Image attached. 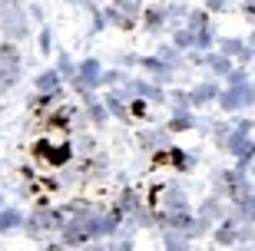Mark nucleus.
Masks as SVG:
<instances>
[{
  "mask_svg": "<svg viewBox=\"0 0 255 251\" xmlns=\"http://www.w3.org/2000/svg\"><path fill=\"white\" fill-rule=\"evenodd\" d=\"M17 70H20L17 50H13V47H0V93L17 80Z\"/></svg>",
  "mask_w": 255,
  "mask_h": 251,
  "instance_id": "obj_1",
  "label": "nucleus"
},
{
  "mask_svg": "<svg viewBox=\"0 0 255 251\" xmlns=\"http://www.w3.org/2000/svg\"><path fill=\"white\" fill-rule=\"evenodd\" d=\"M0 20H3V30H7L10 37H23L27 33V23H23V17H20L13 0H3L0 3Z\"/></svg>",
  "mask_w": 255,
  "mask_h": 251,
  "instance_id": "obj_2",
  "label": "nucleus"
},
{
  "mask_svg": "<svg viewBox=\"0 0 255 251\" xmlns=\"http://www.w3.org/2000/svg\"><path fill=\"white\" fill-rule=\"evenodd\" d=\"M80 76H83V83H100V80H96V76H100V66H96L93 60H90V63H86L83 70H80Z\"/></svg>",
  "mask_w": 255,
  "mask_h": 251,
  "instance_id": "obj_3",
  "label": "nucleus"
},
{
  "mask_svg": "<svg viewBox=\"0 0 255 251\" xmlns=\"http://www.w3.org/2000/svg\"><path fill=\"white\" fill-rule=\"evenodd\" d=\"M37 86H40V89H53V86H57V76H53V73H43Z\"/></svg>",
  "mask_w": 255,
  "mask_h": 251,
  "instance_id": "obj_4",
  "label": "nucleus"
},
{
  "mask_svg": "<svg viewBox=\"0 0 255 251\" xmlns=\"http://www.w3.org/2000/svg\"><path fill=\"white\" fill-rule=\"evenodd\" d=\"M20 222V215L17 212H7V215H0V225H3V228H7V225H17Z\"/></svg>",
  "mask_w": 255,
  "mask_h": 251,
  "instance_id": "obj_5",
  "label": "nucleus"
},
{
  "mask_svg": "<svg viewBox=\"0 0 255 251\" xmlns=\"http://www.w3.org/2000/svg\"><path fill=\"white\" fill-rule=\"evenodd\" d=\"M232 149H236V152H246V149H249V142L242 139V136H236V139H232Z\"/></svg>",
  "mask_w": 255,
  "mask_h": 251,
  "instance_id": "obj_6",
  "label": "nucleus"
},
{
  "mask_svg": "<svg viewBox=\"0 0 255 251\" xmlns=\"http://www.w3.org/2000/svg\"><path fill=\"white\" fill-rule=\"evenodd\" d=\"M209 96H212V86H202V89L196 93V99H209Z\"/></svg>",
  "mask_w": 255,
  "mask_h": 251,
  "instance_id": "obj_7",
  "label": "nucleus"
},
{
  "mask_svg": "<svg viewBox=\"0 0 255 251\" xmlns=\"http://www.w3.org/2000/svg\"><path fill=\"white\" fill-rule=\"evenodd\" d=\"M222 3H226V0H209V7H212V10H219Z\"/></svg>",
  "mask_w": 255,
  "mask_h": 251,
  "instance_id": "obj_8",
  "label": "nucleus"
},
{
  "mask_svg": "<svg viewBox=\"0 0 255 251\" xmlns=\"http://www.w3.org/2000/svg\"><path fill=\"white\" fill-rule=\"evenodd\" d=\"M116 3H123V7H129V10H132V0H116Z\"/></svg>",
  "mask_w": 255,
  "mask_h": 251,
  "instance_id": "obj_9",
  "label": "nucleus"
}]
</instances>
